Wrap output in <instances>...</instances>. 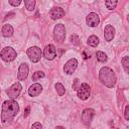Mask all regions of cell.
Masks as SVG:
<instances>
[{
  "instance_id": "7",
  "label": "cell",
  "mask_w": 129,
  "mask_h": 129,
  "mask_svg": "<svg viewBox=\"0 0 129 129\" xmlns=\"http://www.w3.org/2000/svg\"><path fill=\"white\" fill-rule=\"evenodd\" d=\"M21 89H22L21 84L18 83V82H16V83H14V84L6 91V94L8 95L9 98L15 99V98H17V97L19 96V94H20V92H21Z\"/></svg>"
},
{
  "instance_id": "23",
  "label": "cell",
  "mask_w": 129,
  "mask_h": 129,
  "mask_svg": "<svg viewBox=\"0 0 129 129\" xmlns=\"http://www.w3.org/2000/svg\"><path fill=\"white\" fill-rule=\"evenodd\" d=\"M44 73L43 72H40V71H37V72H35V73H33V75H32V80L33 81H36V80H38V79H41V78H44Z\"/></svg>"
},
{
  "instance_id": "9",
  "label": "cell",
  "mask_w": 129,
  "mask_h": 129,
  "mask_svg": "<svg viewBox=\"0 0 129 129\" xmlns=\"http://www.w3.org/2000/svg\"><path fill=\"white\" fill-rule=\"evenodd\" d=\"M78 67V60L76 58H71L69 59L66 63H64V67H63V72L67 74V75H72L74 74V72L76 71Z\"/></svg>"
},
{
  "instance_id": "13",
  "label": "cell",
  "mask_w": 129,
  "mask_h": 129,
  "mask_svg": "<svg viewBox=\"0 0 129 129\" xmlns=\"http://www.w3.org/2000/svg\"><path fill=\"white\" fill-rule=\"evenodd\" d=\"M49 15H50V18L53 20L59 19L62 16H64V10L60 7H52L49 11Z\"/></svg>"
},
{
  "instance_id": "21",
  "label": "cell",
  "mask_w": 129,
  "mask_h": 129,
  "mask_svg": "<svg viewBox=\"0 0 129 129\" xmlns=\"http://www.w3.org/2000/svg\"><path fill=\"white\" fill-rule=\"evenodd\" d=\"M121 62H122V66H123L125 72L126 73H129V57L128 56H124L122 58Z\"/></svg>"
},
{
  "instance_id": "18",
  "label": "cell",
  "mask_w": 129,
  "mask_h": 129,
  "mask_svg": "<svg viewBox=\"0 0 129 129\" xmlns=\"http://www.w3.org/2000/svg\"><path fill=\"white\" fill-rule=\"evenodd\" d=\"M96 56H97V59L100 61V62H105V61H107V54L105 53V52H103V51H101V50H98L97 52H96Z\"/></svg>"
},
{
  "instance_id": "2",
  "label": "cell",
  "mask_w": 129,
  "mask_h": 129,
  "mask_svg": "<svg viewBox=\"0 0 129 129\" xmlns=\"http://www.w3.org/2000/svg\"><path fill=\"white\" fill-rule=\"evenodd\" d=\"M99 80L107 88H113L116 85L117 78L114 71L108 67H103L99 72Z\"/></svg>"
},
{
  "instance_id": "11",
  "label": "cell",
  "mask_w": 129,
  "mask_h": 129,
  "mask_svg": "<svg viewBox=\"0 0 129 129\" xmlns=\"http://www.w3.org/2000/svg\"><path fill=\"white\" fill-rule=\"evenodd\" d=\"M86 22H87V24H88L89 26H91V27H96V26L99 24V22H100V17H99V15H98L97 13L91 12V13H89V15L87 16Z\"/></svg>"
},
{
  "instance_id": "27",
  "label": "cell",
  "mask_w": 129,
  "mask_h": 129,
  "mask_svg": "<svg viewBox=\"0 0 129 129\" xmlns=\"http://www.w3.org/2000/svg\"><path fill=\"white\" fill-rule=\"evenodd\" d=\"M79 84H80L79 79H75V80H74V84H73V89H74V90H78L79 87H80Z\"/></svg>"
},
{
  "instance_id": "15",
  "label": "cell",
  "mask_w": 129,
  "mask_h": 129,
  "mask_svg": "<svg viewBox=\"0 0 129 129\" xmlns=\"http://www.w3.org/2000/svg\"><path fill=\"white\" fill-rule=\"evenodd\" d=\"M114 36H115V28L111 24L106 25V27L104 29V37H105V40L111 41L114 38Z\"/></svg>"
},
{
  "instance_id": "14",
  "label": "cell",
  "mask_w": 129,
  "mask_h": 129,
  "mask_svg": "<svg viewBox=\"0 0 129 129\" xmlns=\"http://www.w3.org/2000/svg\"><path fill=\"white\" fill-rule=\"evenodd\" d=\"M41 92H42V86L39 85V84H37V83L32 84V85L29 87V89H28V95H29L30 97H36V96H38Z\"/></svg>"
},
{
  "instance_id": "6",
  "label": "cell",
  "mask_w": 129,
  "mask_h": 129,
  "mask_svg": "<svg viewBox=\"0 0 129 129\" xmlns=\"http://www.w3.org/2000/svg\"><path fill=\"white\" fill-rule=\"evenodd\" d=\"M77 91H78V97L81 100H87L91 95V88L87 83L81 84Z\"/></svg>"
},
{
  "instance_id": "5",
  "label": "cell",
  "mask_w": 129,
  "mask_h": 129,
  "mask_svg": "<svg viewBox=\"0 0 129 129\" xmlns=\"http://www.w3.org/2000/svg\"><path fill=\"white\" fill-rule=\"evenodd\" d=\"M27 53V56L29 57V59L32 61V62H37L40 60L41 58V54H42V51L39 47L37 46H31L27 49L26 51Z\"/></svg>"
},
{
  "instance_id": "20",
  "label": "cell",
  "mask_w": 129,
  "mask_h": 129,
  "mask_svg": "<svg viewBox=\"0 0 129 129\" xmlns=\"http://www.w3.org/2000/svg\"><path fill=\"white\" fill-rule=\"evenodd\" d=\"M54 88H55V90H56V92H57V94H58L59 96L64 95V93H66V89H64V87H63L62 84H60V83H56L55 86H54Z\"/></svg>"
},
{
  "instance_id": "25",
  "label": "cell",
  "mask_w": 129,
  "mask_h": 129,
  "mask_svg": "<svg viewBox=\"0 0 129 129\" xmlns=\"http://www.w3.org/2000/svg\"><path fill=\"white\" fill-rule=\"evenodd\" d=\"M9 4H10L11 6L16 7V6H19V5L21 4V1H20V0H9Z\"/></svg>"
},
{
  "instance_id": "4",
  "label": "cell",
  "mask_w": 129,
  "mask_h": 129,
  "mask_svg": "<svg viewBox=\"0 0 129 129\" xmlns=\"http://www.w3.org/2000/svg\"><path fill=\"white\" fill-rule=\"evenodd\" d=\"M53 37L54 40L57 42H62L66 38V28L64 25L61 23H58L54 26L53 29Z\"/></svg>"
},
{
  "instance_id": "24",
  "label": "cell",
  "mask_w": 129,
  "mask_h": 129,
  "mask_svg": "<svg viewBox=\"0 0 129 129\" xmlns=\"http://www.w3.org/2000/svg\"><path fill=\"white\" fill-rule=\"evenodd\" d=\"M71 42L72 43H74V44H79V37L76 35V34H73L72 36H71Z\"/></svg>"
},
{
  "instance_id": "3",
  "label": "cell",
  "mask_w": 129,
  "mask_h": 129,
  "mask_svg": "<svg viewBox=\"0 0 129 129\" xmlns=\"http://www.w3.org/2000/svg\"><path fill=\"white\" fill-rule=\"evenodd\" d=\"M16 55H17L16 51L14 50V48H12V47H10V46L4 47V48L1 50V52H0L1 58H2L4 61H6V62H9V61L14 60L15 57H16Z\"/></svg>"
},
{
  "instance_id": "26",
  "label": "cell",
  "mask_w": 129,
  "mask_h": 129,
  "mask_svg": "<svg viewBox=\"0 0 129 129\" xmlns=\"http://www.w3.org/2000/svg\"><path fill=\"white\" fill-rule=\"evenodd\" d=\"M31 129H42V125L40 122H35L32 126H31Z\"/></svg>"
},
{
  "instance_id": "29",
  "label": "cell",
  "mask_w": 129,
  "mask_h": 129,
  "mask_svg": "<svg viewBox=\"0 0 129 129\" xmlns=\"http://www.w3.org/2000/svg\"><path fill=\"white\" fill-rule=\"evenodd\" d=\"M29 110H30V108H29V107H26V109H25V113H24V117H26V116L29 114Z\"/></svg>"
},
{
  "instance_id": "12",
  "label": "cell",
  "mask_w": 129,
  "mask_h": 129,
  "mask_svg": "<svg viewBox=\"0 0 129 129\" xmlns=\"http://www.w3.org/2000/svg\"><path fill=\"white\" fill-rule=\"evenodd\" d=\"M28 72H29V69H28V66L26 62H23L20 64L19 69H18V74H17V79L19 81H23L27 78L28 76Z\"/></svg>"
},
{
  "instance_id": "10",
  "label": "cell",
  "mask_w": 129,
  "mask_h": 129,
  "mask_svg": "<svg viewBox=\"0 0 129 129\" xmlns=\"http://www.w3.org/2000/svg\"><path fill=\"white\" fill-rule=\"evenodd\" d=\"M43 56L48 59V60H52L55 56H56V49L55 46L53 44H48L45 46L44 50H43Z\"/></svg>"
},
{
  "instance_id": "22",
  "label": "cell",
  "mask_w": 129,
  "mask_h": 129,
  "mask_svg": "<svg viewBox=\"0 0 129 129\" xmlns=\"http://www.w3.org/2000/svg\"><path fill=\"white\" fill-rule=\"evenodd\" d=\"M117 1L116 0H111V1H105V5H106V7L108 8V9H110V10H113L115 7H116V5H117Z\"/></svg>"
},
{
  "instance_id": "8",
  "label": "cell",
  "mask_w": 129,
  "mask_h": 129,
  "mask_svg": "<svg viewBox=\"0 0 129 129\" xmlns=\"http://www.w3.org/2000/svg\"><path fill=\"white\" fill-rule=\"evenodd\" d=\"M94 116H95V110H93V109H91V108H87V109H85V110L83 111V113H82V122H83L85 125L89 126V125L91 124V122H92Z\"/></svg>"
},
{
  "instance_id": "17",
  "label": "cell",
  "mask_w": 129,
  "mask_h": 129,
  "mask_svg": "<svg viewBox=\"0 0 129 129\" xmlns=\"http://www.w3.org/2000/svg\"><path fill=\"white\" fill-rule=\"evenodd\" d=\"M88 44H89L90 46L96 47V46L99 44V38H98L96 35H91V36L88 38Z\"/></svg>"
},
{
  "instance_id": "16",
  "label": "cell",
  "mask_w": 129,
  "mask_h": 129,
  "mask_svg": "<svg viewBox=\"0 0 129 129\" xmlns=\"http://www.w3.org/2000/svg\"><path fill=\"white\" fill-rule=\"evenodd\" d=\"M13 32H14L13 27L10 24H5L2 27V35L4 37H10V36H12Z\"/></svg>"
},
{
  "instance_id": "1",
  "label": "cell",
  "mask_w": 129,
  "mask_h": 129,
  "mask_svg": "<svg viewBox=\"0 0 129 129\" xmlns=\"http://www.w3.org/2000/svg\"><path fill=\"white\" fill-rule=\"evenodd\" d=\"M19 112V105L14 100H7L2 105L1 110V121L3 123L10 122Z\"/></svg>"
},
{
  "instance_id": "28",
  "label": "cell",
  "mask_w": 129,
  "mask_h": 129,
  "mask_svg": "<svg viewBox=\"0 0 129 129\" xmlns=\"http://www.w3.org/2000/svg\"><path fill=\"white\" fill-rule=\"evenodd\" d=\"M124 118H125L126 120H128V119H129V106H128V105H127V106H126V108H125Z\"/></svg>"
},
{
  "instance_id": "19",
  "label": "cell",
  "mask_w": 129,
  "mask_h": 129,
  "mask_svg": "<svg viewBox=\"0 0 129 129\" xmlns=\"http://www.w3.org/2000/svg\"><path fill=\"white\" fill-rule=\"evenodd\" d=\"M24 4H25V7H26V9L28 11H32L34 9V7H35L36 2H35V0H25Z\"/></svg>"
}]
</instances>
